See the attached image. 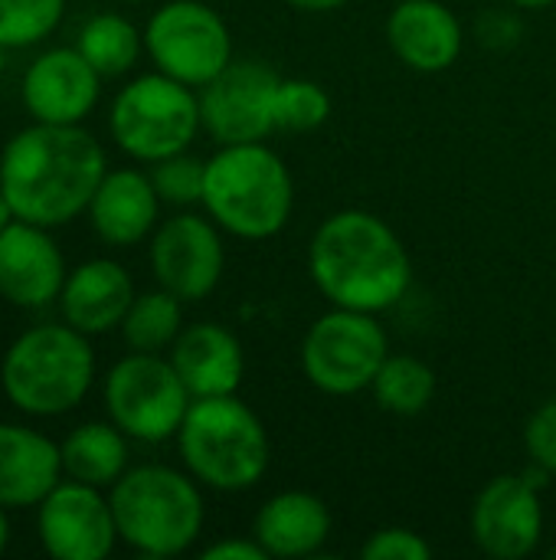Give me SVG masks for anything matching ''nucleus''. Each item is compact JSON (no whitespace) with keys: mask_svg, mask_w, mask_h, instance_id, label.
Returning a JSON list of instances; mask_svg holds the SVG:
<instances>
[{"mask_svg":"<svg viewBox=\"0 0 556 560\" xmlns=\"http://www.w3.org/2000/svg\"><path fill=\"white\" fill-rule=\"evenodd\" d=\"M177 446L187 472L213 492H249L269 472L272 446L259 413L236 394L190 404Z\"/></svg>","mask_w":556,"mask_h":560,"instance_id":"4","label":"nucleus"},{"mask_svg":"<svg viewBox=\"0 0 556 560\" xmlns=\"http://www.w3.org/2000/svg\"><path fill=\"white\" fill-rule=\"evenodd\" d=\"M364 560H429V541L413 528H380L360 548Z\"/></svg>","mask_w":556,"mask_h":560,"instance_id":"30","label":"nucleus"},{"mask_svg":"<svg viewBox=\"0 0 556 560\" xmlns=\"http://www.w3.org/2000/svg\"><path fill=\"white\" fill-rule=\"evenodd\" d=\"M170 364L193 400L236 394L246 374V354L239 338L216 322L184 328L170 345Z\"/></svg>","mask_w":556,"mask_h":560,"instance_id":"19","label":"nucleus"},{"mask_svg":"<svg viewBox=\"0 0 556 560\" xmlns=\"http://www.w3.org/2000/svg\"><path fill=\"white\" fill-rule=\"evenodd\" d=\"M203 207L220 230L239 240H269L292 220L295 184L265 141L220 144L206 161Z\"/></svg>","mask_w":556,"mask_h":560,"instance_id":"3","label":"nucleus"},{"mask_svg":"<svg viewBox=\"0 0 556 560\" xmlns=\"http://www.w3.org/2000/svg\"><path fill=\"white\" fill-rule=\"evenodd\" d=\"M252 538L265 548L269 558H311L331 538L328 505L301 489L272 495L252 518Z\"/></svg>","mask_w":556,"mask_h":560,"instance_id":"22","label":"nucleus"},{"mask_svg":"<svg viewBox=\"0 0 556 560\" xmlns=\"http://www.w3.org/2000/svg\"><path fill=\"white\" fill-rule=\"evenodd\" d=\"M288 7L301 10V13H328V10H338L344 7L347 0H285Z\"/></svg>","mask_w":556,"mask_h":560,"instance_id":"33","label":"nucleus"},{"mask_svg":"<svg viewBox=\"0 0 556 560\" xmlns=\"http://www.w3.org/2000/svg\"><path fill=\"white\" fill-rule=\"evenodd\" d=\"M370 390L380 410L393 417H416L436 397V374L426 361L413 354H387Z\"/></svg>","mask_w":556,"mask_h":560,"instance_id":"25","label":"nucleus"},{"mask_svg":"<svg viewBox=\"0 0 556 560\" xmlns=\"http://www.w3.org/2000/svg\"><path fill=\"white\" fill-rule=\"evenodd\" d=\"M203 560H269L256 538H223L203 551Z\"/></svg>","mask_w":556,"mask_h":560,"instance_id":"32","label":"nucleus"},{"mask_svg":"<svg viewBox=\"0 0 556 560\" xmlns=\"http://www.w3.org/2000/svg\"><path fill=\"white\" fill-rule=\"evenodd\" d=\"M226 269L220 226L200 213H177L151 233V272L180 302L206 299Z\"/></svg>","mask_w":556,"mask_h":560,"instance_id":"12","label":"nucleus"},{"mask_svg":"<svg viewBox=\"0 0 556 560\" xmlns=\"http://www.w3.org/2000/svg\"><path fill=\"white\" fill-rule=\"evenodd\" d=\"M151 184L161 197V203L170 207H193L203 203V184H206V161L180 151L170 158H161L151 164Z\"/></svg>","mask_w":556,"mask_h":560,"instance_id":"29","label":"nucleus"},{"mask_svg":"<svg viewBox=\"0 0 556 560\" xmlns=\"http://www.w3.org/2000/svg\"><path fill=\"white\" fill-rule=\"evenodd\" d=\"M125 3H141V0H125Z\"/></svg>","mask_w":556,"mask_h":560,"instance_id":"38","label":"nucleus"},{"mask_svg":"<svg viewBox=\"0 0 556 560\" xmlns=\"http://www.w3.org/2000/svg\"><path fill=\"white\" fill-rule=\"evenodd\" d=\"M390 354V341L374 312L331 308L311 322L301 341V371L311 387L331 397L370 390Z\"/></svg>","mask_w":556,"mask_h":560,"instance_id":"8","label":"nucleus"},{"mask_svg":"<svg viewBox=\"0 0 556 560\" xmlns=\"http://www.w3.org/2000/svg\"><path fill=\"white\" fill-rule=\"evenodd\" d=\"M118 538L144 558H177L197 545L206 512L197 479L170 466L128 469L111 486Z\"/></svg>","mask_w":556,"mask_h":560,"instance_id":"5","label":"nucleus"},{"mask_svg":"<svg viewBox=\"0 0 556 560\" xmlns=\"http://www.w3.org/2000/svg\"><path fill=\"white\" fill-rule=\"evenodd\" d=\"M36 532L46 555L56 560H105L118 538L111 502L85 482H59L36 515Z\"/></svg>","mask_w":556,"mask_h":560,"instance_id":"13","label":"nucleus"},{"mask_svg":"<svg viewBox=\"0 0 556 560\" xmlns=\"http://www.w3.org/2000/svg\"><path fill=\"white\" fill-rule=\"evenodd\" d=\"M282 75L259 59H233L200 89V121L216 144L265 141L275 131Z\"/></svg>","mask_w":556,"mask_h":560,"instance_id":"11","label":"nucleus"},{"mask_svg":"<svg viewBox=\"0 0 556 560\" xmlns=\"http://www.w3.org/2000/svg\"><path fill=\"white\" fill-rule=\"evenodd\" d=\"M75 49L95 66L102 79H115L134 69L144 49V33L121 13H98L79 30Z\"/></svg>","mask_w":556,"mask_h":560,"instance_id":"24","label":"nucleus"},{"mask_svg":"<svg viewBox=\"0 0 556 560\" xmlns=\"http://www.w3.org/2000/svg\"><path fill=\"white\" fill-rule=\"evenodd\" d=\"M134 302V282L115 259H88L66 276L59 292V312L66 325L82 335H108L121 328Z\"/></svg>","mask_w":556,"mask_h":560,"instance_id":"18","label":"nucleus"},{"mask_svg":"<svg viewBox=\"0 0 556 560\" xmlns=\"http://www.w3.org/2000/svg\"><path fill=\"white\" fill-rule=\"evenodd\" d=\"M62 472L75 482L111 489L128 472V436L115 423H82L62 443Z\"/></svg>","mask_w":556,"mask_h":560,"instance_id":"23","label":"nucleus"},{"mask_svg":"<svg viewBox=\"0 0 556 560\" xmlns=\"http://www.w3.org/2000/svg\"><path fill=\"white\" fill-rule=\"evenodd\" d=\"M7 545H10V522H7V512L0 505V555L7 551Z\"/></svg>","mask_w":556,"mask_h":560,"instance_id":"35","label":"nucleus"},{"mask_svg":"<svg viewBox=\"0 0 556 560\" xmlns=\"http://www.w3.org/2000/svg\"><path fill=\"white\" fill-rule=\"evenodd\" d=\"M331 118V95L311 79H282L275 92V131L305 135Z\"/></svg>","mask_w":556,"mask_h":560,"instance_id":"28","label":"nucleus"},{"mask_svg":"<svg viewBox=\"0 0 556 560\" xmlns=\"http://www.w3.org/2000/svg\"><path fill=\"white\" fill-rule=\"evenodd\" d=\"M511 3L521 10H544V7H554L556 0H511Z\"/></svg>","mask_w":556,"mask_h":560,"instance_id":"36","label":"nucleus"},{"mask_svg":"<svg viewBox=\"0 0 556 560\" xmlns=\"http://www.w3.org/2000/svg\"><path fill=\"white\" fill-rule=\"evenodd\" d=\"M20 95L33 121L82 125L98 105L102 75L75 46H59L26 66Z\"/></svg>","mask_w":556,"mask_h":560,"instance_id":"15","label":"nucleus"},{"mask_svg":"<svg viewBox=\"0 0 556 560\" xmlns=\"http://www.w3.org/2000/svg\"><path fill=\"white\" fill-rule=\"evenodd\" d=\"M95 381L88 335L72 325H39L23 331L3 354L0 387L29 417H62L75 410Z\"/></svg>","mask_w":556,"mask_h":560,"instance_id":"6","label":"nucleus"},{"mask_svg":"<svg viewBox=\"0 0 556 560\" xmlns=\"http://www.w3.org/2000/svg\"><path fill=\"white\" fill-rule=\"evenodd\" d=\"M105 174V151L82 125L33 121L0 154V190L16 220L46 230L85 213Z\"/></svg>","mask_w":556,"mask_h":560,"instance_id":"1","label":"nucleus"},{"mask_svg":"<svg viewBox=\"0 0 556 560\" xmlns=\"http://www.w3.org/2000/svg\"><path fill=\"white\" fill-rule=\"evenodd\" d=\"M308 272L331 305L374 315L393 308L413 282L403 240L370 210L331 213L311 236Z\"/></svg>","mask_w":556,"mask_h":560,"instance_id":"2","label":"nucleus"},{"mask_svg":"<svg viewBox=\"0 0 556 560\" xmlns=\"http://www.w3.org/2000/svg\"><path fill=\"white\" fill-rule=\"evenodd\" d=\"M144 49L157 72L203 89L233 62V33L203 0H170L151 13Z\"/></svg>","mask_w":556,"mask_h":560,"instance_id":"10","label":"nucleus"},{"mask_svg":"<svg viewBox=\"0 0 556 560\" xmlns=\"http://www.w3.org/2000/svg\"><path fill=\"white\" fill-rule=\"evenodd\" d=\"M193 397L170 358L147 351H131L105 377V410L108 420L141 443L174 440Z\"/></svg>","mask_w":556,"mask_h":560,"instance_id":"9","label":"nucleus"},{"mask_svg":"<svg viewBox=\"0 0 556 560\" xmlns=\"http://www.w3.org/2000/svg\"><path fill=\"white\" fill-rule=\"evenodd\" d=\"M524 446H528V456L531 463L544 466L547 472L556 476V400L541 404L528 427H524Z\"/></svg>","mask_w":556,"mask_h":560,"instance_id":"31","label":"nucleus"},{"mask_svg":"<svg viewBox=\"0 0 556 560\" xmlns=\"http://www.w3.org/2000/svg\"><path fill=\"white\" fill-rule=\"evenodd\" d=\"M387 43L413 72H446L465 43L459 16L442 0H400L387 16Z\"/></svg>","mask_w":556,"mask_h":560,"instance_id":"17","label":"nucleus"},{"mask_svg":"<svg viewBox=\"0 0 556 560\" xmlns=\"http://www.w3.org/2000/svg\"><path fill=\"white\" fill-rule=\"evenodd\" d=\"M92 230L108 246H138L157 230L161 197L151 174L134 167L108 171L88 203Z\"/></svg>","mask_w":556,"mask_h":560,"instance_id":"20","label":"nucleus"},{"mask_svg":"<svg viewBox=\"0 0 556 560\" xmlns=\"http://www.w3.org/2000/svg\"><path fill=\"white\" fill-rule=\"evenodd\" d=\"M66 13V0H0V43L29 49L43 43Z\"/></svg>","mask_w":556,"mask_h":560,"instance_id":"27","label":"nucleus"},{"mask_svg":"<svg viewBox=\"0 0 556 560\" xmlns=\"http://www.w3.org/2000/svg\"><path fill=\"white\" fill-rule=\"evenodd\" d=\"M62 482L59 446L16 423H0V505L33 509Z\"/></svg>","mask_w":556,"mask_h":560,"instance_id":"21","label":"nucleus"},{"mask_svg":"<svg viewBox=\"0 0 556 560\" xmlns=\"http://www.w3.org/2000/svg\"><path fill=\"white\" fill-rule=\"evenodd\" d=\"M66 276V259L46 226L13 220L0 233V299L10 305L43 308L59 302Z\"/></svg>","mask_w":556,"mask_h":560,"instance_id":"16","label":"nucleus"},{"mask_svg":"<svg viewBox=\"0 0 556 560\" xmlns=\"http://www.w3.org/2000/svg\"><path fill=\"white\" fill-rule=\"evenodd\" d=\"M472 538L495 560H521L544 538L541 489L524 476L492 479L472 505Z\"/></svg>","mask_w":556,"mask_h":560,"instance_id":"14","label":"nucleus"},{"mask_svg":"<svg viewBox=\"0 0 556 560\" xmlns=\"http://www.w3.org/2000/svg\"><path fill=\"white\" fill-rule=\"evenodd\" d=\"M200 128V95L164 72H144L121 85L108 112L115 144L144 164L187 151Z\"/></svg>","mask_w":556,"mask_h":560,"instance_id":"7","label":"nucleus"},{"mask_svg":"<svg viewBox=\"0 0 556 560\" xmlns=\"http://www.w3.org/2000/svg\"><path fill=\"white\" fill-rule=\"evenodd\" d=\"M3 69H7V46L0 43V72H3Z\"/></svg>","mask_w":556,"mask_h":560,"instance_id":"37","label":"nucleus"},{"mask_svg":"<svg viewBox=\"0 0 556 560\" xmlns=\"http://www.w3.org/2000/svg\"><path fill=\"white\" fill-rule=\"evenodd\" d=\"M16 220V213H13V207H10V200H7V194L0 190V233L10 226Z\"/></svg>","mask_w":556,"mask_h":560,"instance_id":"34","label":"nucleus"},{"mask_svg":"<svg viewBox=\"0 0 556 560\" xmlns=\"http://www.w3.org/2000/svg\"><path fill=\"white\" fill-rule=\"evenodd\" d=\"M180 331H184V302L167 289L134 295L121 322L125 345L131 351H147V354H161L164 348H170Z\"/></svg>","mask_w":556,"mask_h":560,"instance_id":"26","label":"nucleus"}]
</instances>
